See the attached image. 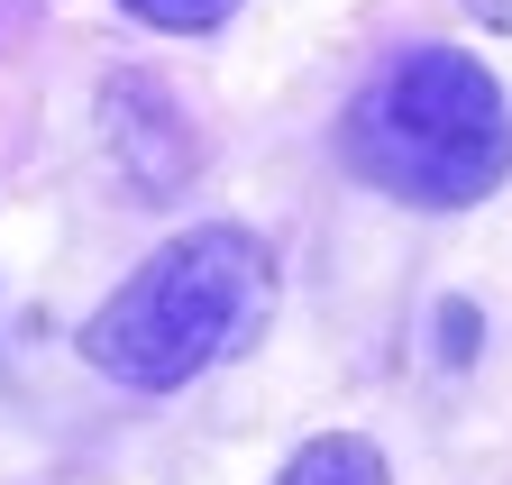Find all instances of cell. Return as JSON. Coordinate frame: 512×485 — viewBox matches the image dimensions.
<instances>
[{
	"label": "cell",
	"instance_id": "5",
	"mask_svg": "<svg viewBox=\"0 0 512 485\" xmlns=\"http://www.w3.org/2000/svg\"><path fill=\"white\" fill-rule=\"evenodd\" d=\"M467 19L494 28V37H512V0H467Z\"/></svg>",
	"mask_w": 512,
	"mask_h": 485
},
{
	"label": "cell",
	"instance_id": "4",
	"mask_svg": "<svg viewBox=\"0 0 512 485\" xmlns=\"http://www.w3.org/2000/svg\"><path fill=\"white\" fill-rule=\"evenodd\" d=\"M128 19H147V28H165V37H202V28H220L238 0H119Z\"/></svg>",
	"mask_w": 512,
	"mask_h": 485
},
{
	"label": "cell",
	"instance_id": "3",
	"mask_svg": "<svg viewBox=\"0 0 512 485\" xmlns=\"http://www.w3.org/2000/svg\"><path fill=\"white\" fill-rule=\"evenodd\" d=\"M275 485H394V476H384V449H375V440L320 431V440H302V449L275 467Z\"/></svg>",
	"mask_w": 512,
	"mask_h": 485
},
{
	"label": "cell",
	"instance_id": "2",
	"mask_svg": "<svg viewBox=\"0 0 512 485\" xmlns=\"http://www.w3.org/2000/svg\"><path fill=\"white\" fill-rule=\"evenodd\" d=\"M339 156L357 184L412 211H467L512 174V101L458 46H412L339 110Z\"/></svg>",
	"mask_w": 512,
	"mask_h": 485
},
{
	"label": "cell",
	"instance_id": "1",
	"mask_svg": "<svg viewBox=\"0 0 512 485\" xmlns=\"http://www.w3.org/2000/svg\"><path fill=\"white\" fill-rule=\"evenodd\" d=\"M275 312V248L238 220H202L83 321V357L128 394H174L238 357Z\"/></svg>",
	"mask_w": 512,
	"mask_h": 485
}]
</instances>
